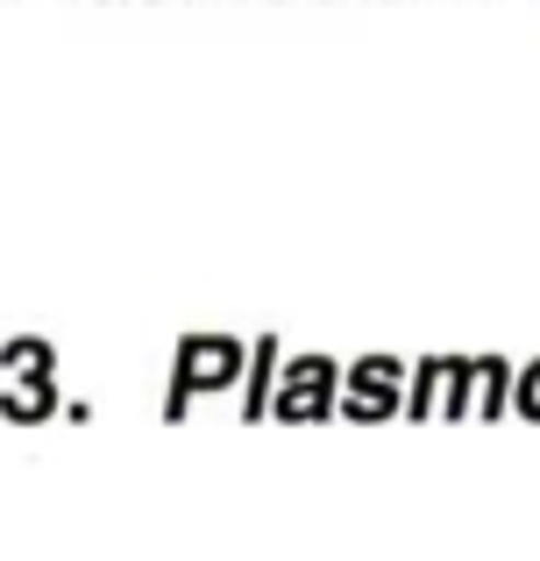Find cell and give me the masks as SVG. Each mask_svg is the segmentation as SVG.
<instances>
[{"instance_id": "6da1fadb", "label": "cell", "mask_w": 540, "mask_h": 561, "mask_svg": "<svg viewBox=\"0 0 540 561\" xmlns=\"http://www.w3.org/2000/svg\"><path fill=\"white\" fill-rule=\"evenodd\" d=\"M250 348H256V342H235V334H185V342H179V363H171L164 420L179 426L185 412H193V398L242 383V370H250Z\"/></svg>"}, {"instance_id": "277c9868", "label": "cell", "mask_w": 540, "mask_h": 561, "mask_svg": "<svg viewBox=\"0 0 540 561\" xmlns=\"http://www.w3.org/2000/svg\"><path fill=\"white\" fill-rule=\"evenodd\" d=\"M277 377H285V348H277V334H256L250 370H242V398H235V412H242V420H264V412H271Z\"/></svg>"}, {"instance_id": "3957f363", "label": "cell", "mask_w": 540, "mask_h": 561, "mask_svg": "<svg viewBox=\"0 0 540 561\" xmlns=\"http://www.w3.org/2000/svg\"><path fill=\"white\" fill-rule=\"evenodd\" d=\"M405 377H413V363H399V356H356L342 370V420H356V426L399 420L405 412Z\"/></svg>"}, {"instance_id": "5b68a950", "label": "cell", "mask_w": 540, "mask_h": 561, "mask_svg": "<svg viewBox=\"0 0 540 561\" xmlns=\"http://www.w3.org/2000/svg\"><path fill=\"white\" fill-rule=\"evenodd\" d=\"M57 412V377H8L0 383V420L14 426H36Z\"/></svg>"}, {"instance_id": "ba28073f", "label": "cell", "mask_w": 540, "mask_h": 561, "mask_svg": "<svg viewBox=\"0 0 540 561\" xmlns=\"http://www.w3.org/2000/svg\"><path fill=\"white\" fill-rule=\"evenodd\" d=\"M0 370H8V377H50L57 370V348L36 342V334H14V342L0 348Z\"/></svg>"}, {"instance_id": "52a82bcc", "label": "cell", "mask_w": 540, "mask_h": 561, "mask_svg": "<svg viewBox=\"0 0 540 561\" xmlns=\"http://www.w3.org/2000/svg\"><path fill=\"white\" fill-rule=\"evenodd\" d=\"M513 383H519V370L505 356H476V412H484V420H498V412L513 405Z\"/></svg>"}, {"instance_id": "8992f818", "label": "cell", "mask_w": 540, "mask_h": 561, "mask_svg": "<svg viewBox=\"0 0 540 561\" xmlns=\"http://www.w3.org/2000/svg\"><path fill=\"white\" fill-rule=\"evenodd\" d=\"M448 377H456V356H420L413 377H405V420H427V412H441Z\"/></svg>"}, {"instance_id": "9c48e42d", "label": "cell", "mask_w": 540, "mask_h": 561, "mask_svg": "<svg viewBox=\"0 0 540 561\" xmlns=\"http://www.w3.org/2000/svg\"><path fill=\"white\" fill-rule=\"evenodd\" d=\"M513 412L519 420H540V356L519 370V383H513Z\"/></svg>"}, {"instance_id": "7a4b0ae2", "label": "cell", "mask_w": 540, "mask_h": 561, "mask_svg": "<svg viewBox=\"0 0 540 561\" xmlns=\"http://www.w3.org/2000/svg\"><path fill=\"white\" fill-rule=\"evenodd\" d=\"M342 370H348V363H334V356H299V363H285L277 398H271V420H285V426L334 420V412H342Z\"/></svg>"}]
</instances>
